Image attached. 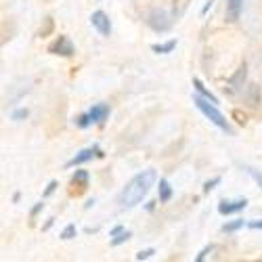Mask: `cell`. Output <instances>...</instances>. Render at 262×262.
<instances>
[{
  "label": "cell",
  "mask_w": 262,
  "mask_h": 262,
  "mask_svg": "<svg viewBox=\"0 0 262 262\" xmlns=\"http://www.w3.org/2000/svg\"><path fill=\"white\" fill-rule=\"evenodd\" d=\"M76 225H68L63 231H61V239H72V237H76Z\"/></svg>",
  "instance_id": "ac0fdd59"
},
{
  "label": "cell",
  "mask_w": 262,
  "mask_h": 262,
  "mask_svg": "<svg viewBox=\"0 0 262 262\" xmlns=\"http://www.w3.org/2000/svg\"><path fill=\"white\" fill-rule=\"evenodd\" d=\"M49 53L61 55V57H72L76 53V47H74V42L68 36H57V40L49 47Z\"/></svg>",
  "instance_id": "277c9868"
},
{
  "label": "cell",
  "mask_w": 262,
  "mask_h": 262,
  "mask_svg": "<svg viewBox=\"0 0 262 262\" xmlns=\"http://www.w3.org/2000/svg\"><path fill=\"white\" fill-rule=\"evenodd\" d=\"M248 208V200L246 198H239V200H223L218 204V212L223 216H229V214H237Z\"/></svg>",
  "instance_id": "8992f818"
},
{
  "label": "cell",
  "mask_w": 262,
  "mask_h": 262,
  "mask_svg": "<svg viewBox=\"0 0 262 262\" xmlns=\"http://www.w3.org/2000/svg\"><path fill=\"white\" fill-rule=\"evenodd\" d=\"M91 26L101 34V36H109L112 34V21H109V17L103 13V11H95L91 15Z\"/></svg>",
  "instance_id": "5b68a950"
},
{
  "label": "cell",
  "mask_w": 262,
  "mask_h": 262,
  "mask_svg": "<svg viewBox=\"0 0 262 262\" xmlns=\"http://www.w3.org/2000/svg\"><path fill=\"white\" fill-rule=\"evenodd\" d=\"M158 181V172L156 170H143L139 172L135 179H130L126 183V187L122 189L120 193V204L124 208H135L139 206L145 198H147V193L151 191V187L156 185Z\"/></svg>",
  "instance_id": "6da1fadb"
},
{
  "label": "cell",
  "mask_w": 262,
  "mask_h": 262,
  "mask_svg": "<svg viewBox=\"0 0 262 262\" xmlns=\"http://www.w3.org/2000/svg\"><path fill=\"white\" fill-rule=\"evenodd\" d=\"M174 49H177V40H168V42H162V45H154V47H151V51L158 53V55H168Z\"/></svg>",
  "instance_id": "8fae6325"
},
{
  "label": "cell",
  "mask_w": 262,
  "mask_h": 262,
  "mask_svg": "<svg viewBox=\"0 0 262 262\" xmlns=\"http://www.w3.org/2000/svg\"><path fill=\"white\" fill-rule=\"evenodd\" d=\"M130 237H133V233H130V231H122V233H118V235H114V239H112V246H122L124 242H128V239Z\"/></svg>",
  "instance_id": "9a60e30c"
},
{
  "label": "cell",
  "mask_w": 262,
  "mask_h": 262,
  "mask_svg": "<svg viewBox=\"0 0 262 262\" xmlns=\"http://www.w3.org/2000/svg\"><path fill=\"white\" fill-rule=\"evenodd\" d=\"M212 252H214V246H208V248H204V250L200 252V256L195 258V260H198V262H204V260L208 258V254H212Z\"/></svg>",
  "instance_id": "7402d4cb"
},
{
  "label": "cell",
  "mask_w": 262,
  "mask_h": 262,
  "mask_svg": "<svg viewBox=\"0 0 262 262\" xmlns=\"http://www.w3.org/2000/svg\"><path fill=\"white\" fill-rule=\"evenodd\" d=\"M11 118H13V120H24V118H28V109H17V112H13Z\"/></svg>",
  "instance_id": "603a6c76"
},
{
  "label": "cell",
  "mask_w": 262,
  "mask_h": 262,
  "mask_svg": "<svg viewBox=\"0 0 262 262\" xmlns=\"http://www.w3.org/2000/svg\"><path fill=\"white\" fill-rule=\"evenodd\" d=\"M89 116L93 118V124H101V122H105L107 116H109V107H107V105H95L91 112H89Z\"/></svg>",
  "instance_id": "9c48e42d"
},
{
  "label": "cell",
  "mask_w": 262,
  "mask_h": 262,
  "mask_svg": "<svg viewBox=\"0 0 262 262\" xmlns=\"http://www.w3.org/2000/svg\"><path fill=\"white\" fill-rule=\"evenodd\" d=\"M193 86H195V91H198L202 97H206V99H210L212 103H216V105H218V99H216V95H212V93L206 89V86L202 84V80H200V78H195V80H193Z\"/></svg>",
  "instance_id": "5bb4252c"
},
{
  "label": "cell",
  "mask_w": 262,
  "mask_h": 262,
  "mask_svg": "<svg viewBox=\"0 0 262 262\" xmlns=\"http://www.w3.org/2000/svg\"><path fill=\"white\" fill-rule=\"evenodd\" d=\"M193 103H195V107L200 109V112L214 124V126H218L221 130H225V133H231V128H229V122H227V118L221 114V109L216 107V103H212L210 99H206V97H202L200 93L193 97Z\"/></svg>",
  "instance_id": "7a4b0ae2"
},
{
  "label": "cell",
  "mask_w": 262,
  "mask_h": 262,
  "mask_svg": "<svg viewBox=\"0 0 262 262\" xmlns=\"http://www.w3.org/2000/svg\"><path fill=\"white\" fill-rule=\"evenodd\" d=\"M93 158H103V151H101L97 145H93V147H89V149H82L80 154H76V156L68 162V166H70V168H72V166H80V164H84V162L93 160Z\"/></svg>",
  "instance_id": "52a82bcc"
},
{
  "label": "cell",
  "mask_w": 262,
  "mask_h": 262,
  "mask_svg": "<svg viewBox=\"0 0 262 262\" xmlns=\"http://www.w3.org/2000/svg\"><path fill=\"white\" fill-rule=\"evenodd\" d=\"M72 183L78 185L80 189L89 187V172H86V170H76V172L72 174Z\"/></svg>",
  "instance_id": "7c38bea8"
},
{
  "label": "cell",
  "mask_w": 262,
  "mask_h": 262,
  "mask_svg": "<svg viewBox=\"0 0 262 262\" xmlns=\"http://www.w3.org/2000/svg\"><path fill=\"white\" fill-rule=\"evenodd\" d=\"M147 26L154 30V32H168L172 28V19L170 13L164 9H154L147 15Z\"/></svg>",
  "instance_id": "3957f363"
},
{
  "label": "cell",
  "mask_w": 262,
  "mask_h": 262,
  "mask_svg": "<svg viewBox=\"0 0 262 262\" xmlns=\"http://www.w3.org/2000/svg\"><path fill=\"white\" fill-rule=\"evenodd\" d=\"M42 208H45V204H38V206H36V208H34V210H32V214H38V212H40V210H42Z\"/></svg>",
  "instance_id": "4316f807"
},
{
  "label": "cell",
  "mask_w": 262,
  "mask_h": 262,
  "mask_svg": "<svg viewBox=\"0 0 262 262\" xmlns=\"http://www.w3.org/2000/svg\"><path fill=\"white\" fill-rule=\"evenodd\" d=\"M244 225H246L244 221H233V223L223 225V231H225V233H233V231H237V229H242Z\"/></svg>",
  "instance_id": "e0dca14e"
},
{
  "label": "cell",
  "mask_w": 262,
  "mask_h": 262,
  "mask_svg": "<svg viewBox=\"0 0 262 262\" xmlns=\"http://www.w3.org/2000/svg\"><path fill=\"white\" fill-rule=\"evenodd\" d=\"M76 124H78L80 128H86V126H91V124H93V118H91L89 114H86V116H80V118L76 120Z\"/></svg>",
  "instance_id": "d6986e66"
},
{
  "label": "cell",
  "mask_w": 262,
  "mask_h": 262,
  "mask_svg": "<svg viewBox=\"0 0 262 262\" xmlns=\"http://www.w3.org/2000/svg\"><path fill=\"white\" fill-rule=\"evenodd\" d=\"M248 227H250V229H260V231H262V221H252Z\"/></svg>",
  "instance_id": "d4e9b609"
},
{
  "label": "cell",
  "mask_w": 262,
  "mask_h": 262,
  "mask_svg": "<svg viewBox=\"0 0 262 262\" xmlns=\"http://www.w3.org/2000/svg\"><path fill=\"white\" fill-rule=\"evenodd\" d=\"M55 189H57V183H55V181H51V183H49V187H47V191H45V198H49V195H51Z\"/></svg>",
  "instance_id": "cb8c5ba5"
},
{
  "label": "cell",
  "mask_w": 262,
  "mask_h": 262,
  "mask_svg": "<svg viewBox=\"0 0 262 262\" xmlns=\"http://www.w3.org/2000/svg\"><path fill=\"white\" fill-rule=\"evenodd\" d=\"M158 193H160V202H170L172 198V187L166 179H160V187H158Z\"/></svg>",
  "instance_id": "4fadbf2b"
},
{
  "label": "cell",
  "mask_w": 262,
  "mask_h": 262,
  "mask_svg": "<svg viewBox=\"0 0 262 262\" xmlns=\"http://www.w3.org/2000/svg\"><path fill=\"white\" fill-rule=\"evenodd\" d=\"M244 82H246V65H242V68H239V72L231 78V82H229V91H231V93L237 91L239 86H244Z\"/></svg>",
  "instance_id": "30bf717a"
},
{
  "label": "cell",
  "mask_w": 262,
  "mask_h": 262,
  "mask_svg": "<svg viewBox=\"0 0 262 262\" xmlns=\"http://www.w3.org/2000/svg\"><path fill=\"white\" fill-rule=\"evenodd\" d=\"M242 13H244V0H227V9H225L227 21L235 24V21L242 17Z\"/></svg>",
  "instance_id": "ba28073f"
},
{
  "label": "cell",
  "mask_w": 262,
  "mask_h": 262,
  "mask_svg": "<svg viewBox=\"0 0 262 262\" xmlns=\"http://www.w3.org/2000/svg\"><path fill=\"white\" fill-rule=\"evenodd\" d=\"M122 231H124V227H114V229H112V233H109V235L114 237V235H118V233H122Z\"/></svg>",
  "instance_id": "484cf974"
},
{
  "label": "cell",
  "mask_w": 262,
  "mask_h": 262,
  "mask_svg": "<svg viewBox=\"0 0 262 262\" xmlns=\"http://www.w3.org/2000/svg\"><path fill=\"white\" fill-rule=\"evenodd\" d=\"M218 183H221V179H218V177H216V179H212V181H206V183H204V193H210Z\"/></svg>",
  "instance_id": "44dd1931"
},
{
  "label": "cell",
  "mask_w": 262,
  "mask_h": 262,
  "mask_svg": "<svg viewBox=\"0 0 262 262\" xmlns=\"http://www.w3.org/2000/svg\"><path fill=\"white\" fill-rule=\"evenodd\" d=\"M156 254V250L154 248H147V250H141L139 254H137V260H147V258H151Z\"/></svg>",
  "instance_id": "ffe728a7"
},
{
  "label": "cell",
  "mask_w": 262,
  "mask_h": 262,
  "mask_svg": "<svg viewBox=\"0 0 262 262\" xmlns=\"http://www.w3.org/2000/svg\"><path fill=\"white\" fill-rule=\"evenodd\" d=\"M246 172H248L250 177L254 179V183L262 189V172H260V170H256V168H252V166H246Z\"/></svg>",
  "instance_id": "2e32d148"
}]
</instances>
